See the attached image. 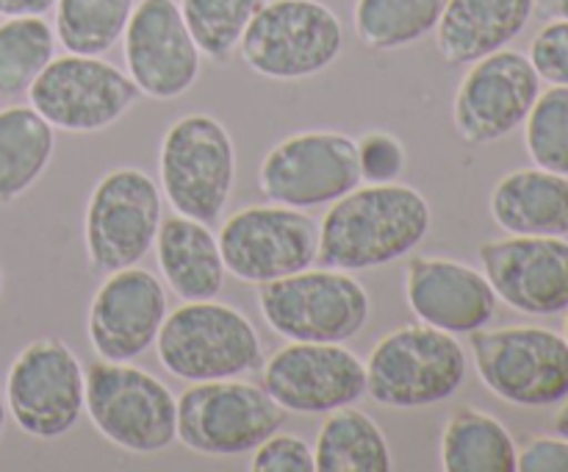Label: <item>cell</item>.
<instances>
[{"mask_svg":"<svg viewBox=\"0 0 568 472\" xmlns=\"http://www.w3.org/2000/svg\"><path fill=\"white\" fill-rule=\"evenodd\" d=\"M430 222V203L419 189L397 181L355 187L322 220L316 261L344 272L386 267L419 248Z\"/></svg>","mask_w":568,"mask_h":472,"instance_id":"cell-1","label":"cell"},{"mask_svg":"<svg viewBox=\"0 0 568 472\" xmlns=\"http://www.w3.org/2000/svg\"><path fill=\"white\" fill-rule=\"evenodd\" d=\"M161 366L189 383L225 381L261 370V339L239 309L192 300L166 314L155 339Z\"/></svg>","mask_w":568,"mask_h":472,"instance_id":"cell-2","label":"cell"},{"mask_svg":"<svg viewBox=\"0 0 568 472\" xmlns=\"http://www.w3.org/2000/svg\"><path fill=\"white\" fill-rule=\"evenodd\" d=\"M342 48V20L322 0H261L242 33L239 56L270 81H303L325 72Z\"/></svg>","mask_w":568,"mask_h":472,"instance_id":"cell-3","label":"cell"},{"mask_svg":"<svg viewBox=\"0 0 568 472\" xmlns=\"http://www.w3.org/2000/svg\"><path fill=\"white\" fill-rule=\"evenodd\" d=\"M87 409L100 436L128 453H161L178 439V400L164 381L131 361L98 359L87 366Z\"/></svg>","mask_w":568,"mask_h":472,"instance_id":"cell-4","label":"cell"},{"mask_svg":"<svg viewBox=\"0 0 568 472\" xmlns=\"http://www.w3.org/2000/svg\"><path fill=\"white\" fill-rule=\"evenodd\" d=\"M266 325L288 342H349L369 320V294L353 272L303 270L258 283Z\"/></svg>","mask_w":568,"mask_h":472,"instance_id":"cell-5","label":"cell"},{"mask_svg":"<svg viewBox=\"0 0 568 472\" xmlns=\"http://www.w3.org/2000/svg\"><path fill=\"white\" fill-rule=\"evenodd\" d=\"M466 378L458 339L433 325L386 333L366 361V394L388 409H422L449 400Z\"/></svg>","mask_w":568,"mask_h":472,"instance_id":"cell-6","label":"cell"},{"mask_svg":"<svg viewBox=\"0 0 568 472\" xmlns=\"http://www.w3.org/2000/svg\"><path fill=\"white\" fill-rule=\"evenodd\" d=\"M161 192L175 214L214 222L231 200L236 148L216 117L186 114L166 128L159 153Z\"/></svg>","mask_w":568,"mask_h":472,"instance_id":"cell-7","label":"cell"},{"mask_svg":"<svg viewBox=\"0 0 568 472\" xmlns=\"http://www.w3.org/2000/svg\"><path fill=\"white\" fill-rule=\"evenodd\" d=\"M288 411L264 386L225 378L192 383L178 398V442L216 459L253 453L281 431Z\"/></svg>","mask_w":568,"mask_h":472,"instance_id":"cell-8","label":"cell"},{"mask_svg":"<svg viewBox=\"0 0 568 472\" xmlns=\"http://www.w3.org/2000/svg\"><path fill=\"white\" fill-rule=\"evenodd\" d=\"M161 189L139 167H116L94 183L83 214L87 259L98 275L139 264L155 244L161 220Z\"/></svg>","mask_w":568,"mask_h":472,"instance_id":"cell-9","label":"cell"},{"mask_svg":"<svg viewBox=\"0 0 568 472\" xmlns=\"http://www.w3.org/2000/svg\"><path fill=\"white\" fill-rule=\"evenodd\" d=\"M477 375L514 405H552L568 398V342L549 328H480L469 333Z\"/></svg>","mask_w":568,"mask_h":472,"instance_id":"cell-10","label":"cell"},{"mask_svg":"<svg viewBox=\"0 0 568 472\" xmlns=\"http://www.w3.org/2000/svg\"><path fill=\"white\" fill-rule=\"evenodd\" d=\"M83 366L61 339H33L11 361L6 405L28 436L59 439L70 433L83 414Z\"/></svg>","mask_w":568,"mask_h":472,"instance_id":"cell-11","label":"cell"},{"mask_svg":"<svg viewBox=\"0 0 568 472\" xmlns=\"http://www.w3.org/2000/svg\"><path fill=\"white\" fill-rule=\"evenodd\" d=\"M225 270L244 283H266L308 270L320 255V225L292 205H247L222 222Z\"/></svg>","mask_w":568,"mask_h":472,"instance_id":"cell-12","label":"cell"},{"mask_svg":"<svg viewBox=\"0 0 568 472\" xmlns=\"http://www.w3.org/2000/svg\"><path fill=\"white\" fill-rule=\"evenodd\" d=\"M131 76L100 56L67 53L50 61L28 89V103L53 128L92 133L114 125L139 100Z\"/></svg>","mask_w":568,"mask_h":472,"instance_id":"cell-13","label":"cell"},{"mask_svg":"<svg viewBox=\"0 0 568 472\" xmlns=\"http://www.w3.org/2000/svg\"><path fill=\"white\" fill-rule=\"evenodd\" d=\"M258 187L270 203L292 209L336 203L361 187L358 142L338 131H303L264 155Z\"/></svg>","mask_w":568,"mask_h":472,"instance_id":"cell-14","label":"cell"},{"mask_svg":"<svg viewBox=\"0 0 568 472\" xmlns=\"http://www.w3.org/2000/svg\"><path fill=\"white\" fill-rule=\"evenodd\" d=\"M541 94V78L530 56L497 50L477 59L455 92V131L469 144L499 142L514 133Z\"/></svg>","mask_w":568,"mask_h":472,"instance_id":"cell-15","label":"cell"},{"mask_svg":"<svg viewBox=\"0 0 568 472\" xmlns=\"http://www.w3.org/2000/svg\"><path fill=\"white\" fill-rule=\"evenodd\" d=\"M264 389L294 414H331L366 394V364L344 342H288L261 364Z\"/></svg>","mask_w":568,"mask_h":472,"instance_id":"cell-16","label":"cell"},{"mask_svg":"<svg viewBox=\"0 0 568 472\" xmlns=\"http://www.w3.org/2000/svg\"><path fill=\"white\" fill-rule=\"evenodd\" d=\"M128 76L153 100H175L194 87L203 64L178 0H139L125 33Z\"/></svg>","mask_w":568,"mask_h":472,"instance_id":"cell-17","label":"cell"},{"mask_svg":"<svg viewBox=\"0 0 568 472\" xmlns=\"http://www.w3.org/2000/svg\"><path fill=\"white\" fill-rule=\"evenodd\" d=\"M483 272L497 300L532 317L568 309V242L560 237H514L480 244Z\"/></svg>","mask_w":568,"mask_h":472,"instance_id":"cell-18","label":"cell"},{"mask_svg":"<svg viewBox=\"0 0 568 472\" xmlns=\"http://www.w3.org/2000/svg\"><path fill=\"white\" fill-rule=\"evenodd\" d=\"M166 320V289L142 267H125L100 283L89 305V342L105 361H131L153 348Z\"/></svg>","mask_w":568,"mask_h":472,"instance_id":"cell-19","label":"cell"},{"mask_svg":"<svg viewBox=\"0 0 568 472\" xmlns=\"http://www.w3.org/2000/svg\"><path fill=\"white\" fill-rule=\"evenodd\" d=\"M405 300L425 325L458 333L480 331L497 311V294L486 272L447 259V255H414L405 264Z\"/></svg>","mask_w":568,"mask_h":472,"instance_id":"cell-20","label":"cell"},{"mask_svg":"<svg viewBox=\"0 0 568 472\" xmlns=\"http://www.w3.org/2000/svg\"><path fill=\"white\" fill-rule=\"evenodd\" d=\"M536 0H447L436 48L447 64H475L508 48L527 28Z\"/></svg>","mask_w":568,"mask_h":472,"instance_id":"cell-21","label":"cell"},{"mask_svg":"<svg viewBox=\"0 0 568 472\" xmlns=\"http://www.w3.org/2000/svg\"><path fill=\"white\" fill-rule=\"evenodd\" d=\"M155 255L166 287L181 300H214L225 287V261L220 239L205 222L172 214L155 233Z\"/></svg>","mask_w":568,"mask_h":472,"instance_id":"cell-22","label":"cell"},{"mask_svg":"<svg viewBox=\"0 0 568 472\" xmlns=\"http://www.w3.org/2000/svg\"><path fill=\"white\" fill-rule=\"evenodd\" d=\"M491 217L519 237H566L568 178L541 167L510 172L494 187Z\"/></svg>","mask_w":568,"mask_h":472,"instance_id":"cell-23","label":"cell"},{"mask_svg":"<svg viewBox=\"0 0 568 472\" xmlns=\"http://www.w3.org/2000/svg\"><path fill=\"white\" fill-rule=\"evenodd\" d=\"M55 128L33 106L0 109V203H14L48 170Z\"/></svg>","mask_w":568,"mask_h":472,"instance_id":"cell-24","label":"cell"},{"mask_svg":"<svg viewBox=\"0 0 568 472\" xmlns=\"http://www.w3.org/2000/svg\"><path fill=\"white\" fill-rule=\"evenodd\" d=\"M320 472H392L394 459L386 433L366 411L353 405L331 411L314 444Z\"/></svg>","mask_w":568,"mask_h":472,"instance_id":"cell-25","label":"cell"},{"mask_svg":"<svg viewBox=\"0 0 568 472\" xmlns=\"http://www.w3.org/2000/svg\"><path fill=\"white\" fill-rule=\"evenodd\" d=\"M514 436L497 416L480 409H460L442 431V470L516 472Z\"/></svg>","mask_w":568,"mask_h":472,"instance_id":"cell-26","label":"cell"},{"mask_svg":"<svg viewBox=\"0 0 568 472\" xmlns=\"http://www.w3.org/2000/svg\"><path fill=\"white\" fill-rule=\"evenodd\" d=\"M447 0H355V37L369 50H399L436 31Z\"/></svg>","mask_w":568,"mask_h":472,"instance_id":"cell-27","label":"cell"},{"mask_svg":"<svg viewBox=\"0 0 568 472\" xmlns=\"http://www.w3.org/2000/svg\"><path fill=\"white\" fill-rule=\"evenodd\" d=\"M136 0H55V39L67 53L105 56L125 33Z\"/></svg>","mask_w":568,"mask_h":472,"instance_id":"cell-28","label":"cell"},{"mask_svg":"<svg viewBox=\"0 0 568 472\" xmlns=\"http://www.w3.org/2000/svg\"><path fill=\"white\" fill-rule=\"evenodd\" d=\"M53 53L55 31L44 14L6 17L0 22V94L17 98L28 92Z\"/></svg>","mask_w":568,"mask_h":472,"instance_id":"cell-29","label":"cell"},{"mask_svg":"<svg viewBox=\"0 0 568 472\" xmlns=\"http://www.w3.org/2000/svg\"><path fill=\"white\" fill-rule=\"evenodd\" d=\"M178 6L200 53L214 61H231L261 0H181Z\"/></svg>","mask_w":568,"mask_h":472,"instance_id":"cell-30","label":"cell"},{"mask_svg":"<svg viewBox=\"0 0 568 472\" xmlns=\"http://www.w3.org/2000/svg\"><path fill=\"white\" fill-rule=\"evenodd\" d=\"M525 122L527 153L536 167L568 175V87L538 94Z\"/></svg>","mask_w":568,"mask_h":472,"instance_id":"cell-31","label":"cell"},{"mask_svg":"<svg viewBox=\"0 0 568 472\" xmlns=\"http://www.w3.org/2000/svg\"><path fill=\"white\" fill-rule=\"evenodd\" d=\"M355 142H358L361 181L394 183L405 172L408 155H405L403 142L394 133L375 128V131H366Z\"/></svg>","mask_w":568,"mask_h":472,"instance_id":"cell-32","label":"cell"},{"mask_svg":"<svg viewBox=\"0 0 568 472\" xmlns=\"http://www.w3.org/2000/svg\"><path fill=\"white\" fill-rule=\"evenodd\" d=\"M253 472H314V448L297 433H272L253 450Z\"/></svg>","mask_w":568,"mask_h":472,"instance_id":"cell-33","label":"cell"},{"mask_svg":"<svg viewBox=\"0 0 568 472\" xmlns=\"http://www.w3.org/2000/svg\"><path fill=\"white\" fill-rule=\"evenodd\" d=\"M530 61L538 78L552 87H568V20H552L530 44Z\"/></svg>","mask_w":568,"mask_h":472,"instance_id":"cell-34","label":"cell"},{"mask_svg":"<svg viewBox=\"0 0 568 472\" xmlns=\"http://www.w3.org/2000/svg\"><path fill=\"white\" fill-rule=\"evenodd\" d=\"M516 470L521 472H568V439H532L519 455Z\"/></svg>","mask_w":568,"mask_h":472,"instance_id":"cell-35","label":"cell"},{"mask_svg":"<svg viewBox=\"0 0 568 472\" xmlns=\"http://www.w3.org/2000/svg\"><path fill=\"white\" fill-rule=\"evenodd\" d=\"M55 9V0H0V17L48 14Z\"/></svg>","mask_w":568,"mask_h":472,"instance_id":"cell-36","label":"cell"},{"mask_svg":"<svg viewBox=\"0 0 568 472\" xmlns=\"http://www.w3.org/2000/svg\"><path fill=\"white\" fill-rule=\"evenodd\" d=\"M536 9L547 20H568V0H536Z\"/></svg>","mask_w":568,"mask_h":472,"instance_id":"cell-37","label":"cell"},{"mask_svg":"<svg viewBox=\"0 0 568 472\" xmlns=\"http://www.w3.org/2000/svg\"><path fill=\"white\" fill-rule=\"evenodd\" d=\"M555 431H558L560 436L568 439V403L560 409V414L555 416Z\"/></svg>","mask_w":568,"mask_h":472,"instance_id":"cell-38","label":"cell"},{"mask_svg":"<svg viewBox=\"0 0 568 472\" xmlns=\"http://www.w3.org/2000/svg\"><path fill=\"white\" fill-rule=\"evenodd\" d=\"M3 425H6V398L3 392H0V433H3Z\"/></svg>","mask_w":568,"mask_h":472,"instance_id":"cell-39","label":"cell"},{"mask_svg":"<svg viewBox=\"0 0 568 472\" xmlns=\"http://www.w3.org/2000/svg\"><path fill=\"white\" fill-rule=\"evenodd\" d=\"M0 294H3V270H0Z\"/></svg>","mask_w":568,"mask_h":472,"instance_id":"cell-40","label":"cell"},{"mask_svg":"<svg viewBox=\"0 0 568 472\" xmlns=\"http://www.w3.org/2000/svg\"><path fill=\"white\" fill-rule=\"evenodd\" d=\"M566 342H568V320H566Z\"/></svg>","mask_w":568,"mask_h":472,"instance_id":"cell-41","label":"cell"}]
</instances>
